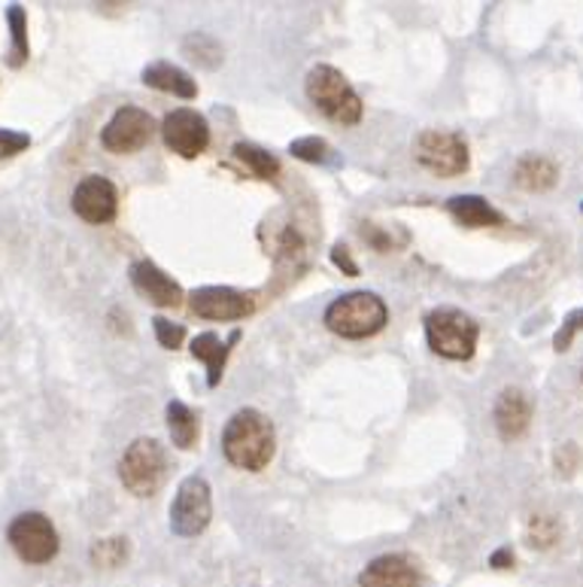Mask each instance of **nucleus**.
<instances>
[{"label":"nucleus","instance_id":"1","mask_svg":"<svg viewBox=\"0 0 583 587\" xmlns=\"http://www.w3.org/2000/svg\"><path fill=\"white\" fill-rule=\"evenodd\" d=\"M222 454L234 469L261 472L277 454V430L268 414L259 408H240L234 411L225 432H222Z\"/></svg>","mask_w":583,"mask_h":587},{"label":"nucleus","instance_id":"2","mask_svg":"<svg viewBox=\"0 0 583 587\" xmlns=\"http://www.w3.org/2000/svg\"><path fill=\"white\" fill-rule=\"evenodd\" d=\"M323 323L328 332H335L340 339L362 341L386 329L389 308L377 292L359 289V292H347V296L332 301L325 308Z\"/></svg>","mask_w":583,"mask_h":587},{"label":"nucleus","instance_id":"3","mask_svg":"<svg viewBox=\"0 0 583 587\" xmlns=\"http://www.w3.org/2000/svg\"><path fill=\"white\" fill-rule=\"evenodd\" d=\"M304 92L311 98V104L323 113L328 122H335L340 129H352L362 119V98L356 95L350 79L344 77L337 67L316 65L304 79Z\"/></svg>","mask_w":583,"mask_h":587},{"label":"nucleus","instance_id":"4","mask_svg":"<svg viewBox=\"0 0 583 587\" xmlns=\"http://www.w3.org/2000/svg\"><path fill=\"white\" fill-rule=\"evenodd\" d=\"M428 351L453 363H468L478 353L480 323L459 308H435L426 313Z\"/></svg>","mask_w":583,"mask_h":587},{"label":"nucleus","instance_id":"5","mask_svg":"<svg viewBox=\"0 0 583 587\" xmlns=\"http://www.w3.org/2000/svg\"><path fill=\"white\" fill-rule=\"evenodd\" d=\"M119 478L134 496H156L168 478V454L158 439H134L119 459Z\"/></svg>","mask_w":583,"mask_h":587},{"label":"nucleus","instance_id":"6","mask_svg":"<svg viewBox=\"0 0 583 587\" xmlns=\"http://www.w3.org/2000/svg\"><path fill=\"white\" fill-rule=\"evenodd\" d=\"M414 156L423 168L444 180L462 177L471 165V153H468L466 137L459 131H419V137L414 141Z\"/></svg>","mask_w":583,"mask_h":587},{"label":"nucleus","instance_id":"7","mask_svg":"<svg viewBox=\"0 0 583 587\" xmlns=\"http://www.w3.org/2000/svg\"><path fill=\"white\" fill-rule=\"evenodd\" d=\"M170 530L182 539L201 535L213 521V490L204 475H189L170 502Z\"/></svg>","mask_w":583,"mask_h":587},{"label":"nucleus","instance_id":"8","mask_svg":"<svg viewBox=\"0 0 583 587\" xmlns=\"http://www.w3.org/2000/svg\"><path fill=\"white\" fill-rule=\"evenodd\" d=\"M7 539L13 551L31 566H43L49 563L61 549V539H58V530L55 523L43 514V511H22L15 514L10 530H7Z\"/></svg>","mask_w":583,"mask_h":587},{"label":"nucleus","instance_id":"9","mask_svg":"<svg viewBox=\"0 0 583 587\" xmlns=\"http://www.w3.org/2000/svg\"><path fill=\"white\" fill-rule=\"evenodd\" d=\"M156 119L149 117L143 107L125 104L119 107L101 131V146L113 156H131V153H141L143 146L156 137Z\"/></svg>","mask_w":583,"mask_h":587},{"label":"nucleus","instance_id":"10","mask_svg":"<svg viewBox=\"0 0 583 587\" xmlns=\"http://www.w3.org/2000/svg\"><path fill=\"white\" fill-rule=\"evenodd\" d=\"M161 137L170 153H177L180 158H198L208 153L210 125L192 107H177L161 122Z\"/></svg>","mask_w":583,"mask_h":587},{"label":"nucleus","instance_id":"11","mask_svg":"<svg viewBox=\"0 0 583 587\" xmlns=\"http://www.w3.org/2000/svg\"><path fill=\"white\" fill-rule=\"evenodd\" d=\"M74 213L79 220L89 222V225H106V222L116 220L119 213V192L113 180H106L101 174H89L82 177L74 189Z\"/></svg>","mask_w":583,"mask_h":587},{"label":"nucleus","instance_id":"12","mask_svg":"<svg viewBox=\"0 0 583 587\" xmlns=\"http://www.w3.org/2000/svg\"><path fill=\"white\" fill-rule=\"evenodd\" d=\"M189 308L201 320H216V323H232L244 320L256 311V301L247 292L232 287H201L189 296Z\"/></svg>","mask_w":583,"mask_h":587},{"label":"nucleus","instance_id":"13","mask_svg":"<svg viewBox=\"0 0 583 587\" xmlns=\"http://www.w3.org/2000/svg\"><path fill=\"white\" fill-rule=\"evenodd\" d=\"M128 277L131 287L137 289L149 304H156V308H180L182 299H186L180 284L168 272H161L153 259L134 262L128 268Z\"/></svg>","mask_w":583,"mask_h":587},{"label":"nucleus","instance_id":"14","mask_svg":"<svg viewBox=\"0 0 583 587\" xmlns=\"http://www.w3.org/2000/svg\"><path fill=\"white\" fill-rule=\"evenodd\" d=\"M423 573L407 554H383L359 573V587H419Z\"/></svg>","mask_w":583,"mask_h":587},{"label":"nucleus","instance_id":"15","mask_svg":"<svg viewBox=\"0 0 583 587\" xmlns=\"http://www.w3.org/2000/svg\"><path fill=\"white\" fill-rule=\"evenodd\" d=\"M531 423V399L519 387H507L495 402V430L505 442H514Z\"/></svg>","mask_w":583,"mask_h":587},{"label":"nucleus","instance_id":"16","mask_svg":"<svg viewBox=\"0 0 583 587\" xmlns=\"http://www.w3.org/2000/svg\"><path fill=\"white\" fill-rule=\"evenodd\" d=\"M143 86L156 89V92H168L182 101H194L198 98V82H194L182 67L170 65V62H153V65L143 67Z\"/></svg>","mask_w":583,"mask_h":587},{"label":"nucleus","instance_id":"17","mask_svg":"<svg viewBox=\"0 0 583 587\" xmlns=\"http://www.w3.org/2000/svg\"><path fill=\"white\" fill-rule=\"evenodd\" d=\"M240 341V332H232L228 341H220L216 332H201V335H194L192 341V356L194 359H201L204 366H208V387H216L222 380V372H225V359H228V353H232V344Z\"/></svg>","mask_w":583,"mask_h":587},{"label":"nucleus","instance_id":"18","mask_svg":"<svg viewBox=\"0 0 583 587\" xmlns=\"http://www.w3.org/2000/svg\"><path fill=\"white\" fill-rule=\"evenodd\" d=\"M447 210L459 225L466 229H493V225H505V213L495 210L486 198L480 196H453L447 201Z\"/></svg>","mask_w":583,"mask_h":587},{"label":"nucleus","instance_id":"19","mask_svg":"<svg viewBox=\"0 0 583 587\" xmlns=\"http://www.w3.org/2000/svg\"><path fill=\"white\" fill-rule=\"evenodd\" d=\"M559 180V168L545 156H523L514 168V184L526 192H547Z\"/></svg>","mask_w":583,"mask_h":587},{"label":"nucleus","instance_id":"20","mask_svg":"<svg viewBox=\"0 0 583 587\" xmlns=\"http://www.w3.org/2000/svg\"><path fill=\"white\" fill-rule=\"evenodd\" d=\"M165 418H168V432L170 442L177 444L180 451H192L198 444V435H201V420L194 414L192 408L180 399H170L168 408H165Z\"/></svg>","mask_w":583,"mask_h":587},{"label":"nucleus","instance_id":"21","mask_svg":"<svg viewBox=\"0 0 583 587\" xmlns=\"http://www.w3.org/2000/svg\"><path fill=\"white\" fill-rule=\"evenodd\" d=\"M7 22H10V55H7V65L13 67V70H19V67L25 65L27 62V15L22 7H10L7 10Z\"/></svg>","mask_w":583,"mask_h":587},{"label":"nucleus","instance_id":"22","mask_svg":"<svg viewBox=\"0 0 583 587\" xmlns=\"http://www.w3.org/2000/svg\"><path fill=\"white\" fill-rule=\"evenodd\" d=\"M234 158L244 162L259 180H277V174H280V162L256 144H234Z\"/></svg>","mask_w":583,"mask_h":587},{"label":"nucleus","instance_id":"23","mask_svg":"<svg viewBox=\"0 0 583 587\" xmlns=\"http://www.w3.org/2000/svg\"><path fill=\"white\" fill-rule=\"evenodd\" d=\"M289 153L301 162H311V165H340V158H337L335 146L323 141V137H299V141H292L289 144Z\"/></svg>","mask_w":583,"mask_h":587},{"label":"nucleus","instance_id":"24","mask_svg":"<svg viewBox=\"0 0 583 587\" xmlns=\"http://www.w3.org/2000/svg\"><path fill=\"white\" fill-rule=\"evenodd\" d=\"M182 53L204 67L222 65V46L210 37V34H201V31H198V34H189V37L182 40Z\"/></svg>","mask_w":583,"mask_h":587},{"label":"nucleus","instance_id":"25","mask_svg":"<svg viewBox=\"0 0 583 587\" xmlns=\"http://www.w3.org/2000/svg\"><path fill=\"white\" fill-rule=\"evenodd\" d=\"M91 563L101 566V569H116L122 563L128 561V539H101L91 545Z\"/></svg>","mask_w":583,"mask_h":587},{"label":"nucleus","instance_id":"26","mask_svg":"<svg viewBox=\"0 0 583 587\" xmlns=\"http://www.w3.org/2000/svg\"><path fill=\"white\" fill-rule=\"evenodd\" d=\"M526 539L531 549H550L559 542V523L550 514H535L526 527Z\"/></svg>","mask_w":583,"mask_h":587},{"label":"nucleus","instance_id":"27","mask_svg":"<svg viewBox=\"0 0 583 587\" xmlns=\"http://www.w3.org/2000/svg\"><path fill=\"white\" fill-rule=\"evenodd\" d=\"M153 329H156V341L165 351H180L182 341H186V329H182L180 323H170L165 317H156V320H153Z\"/></svg>","mask_w":583,"mask_h":587},{"label":"nucleus","instance_id":"28","mask_svg":"<svg viewBox=\"0 0 583 587\" xmlns=\"http://www.w3.org/2000/svg\"><path fill=\"white\" fill-rule=\"evenodd\" d=\"M583 329V311L578 308V311H571L565 320H562V326H559L557 339H553V347H557V353H565L571 347V341H574V335Z\"/></svg>","mask_w":583,"mask_h":587},{"label":"nucleus","instance_id":"29","mask_svg":"<svg viewBox=\"0 0 583 587\" xmlns=\"http://www.w3.org/2000/svg\"><path fill=\"white\" fill-rule=\"evenodd\" d=\"M27 146H31V137H27V134H22V131L0 129V158L19 156V153H25Z\"/></svg>","mask_w":583,"mask_h":587},{"label":"nucleus","instance_id":"30","mask_svg":"<svg viewBox=\"0 0 583 587\" xmlns=\"http://www.w3.org/2000/svg\"><path fill=\"white\" fill-rule=\"evenodd\" d=\"M578 466H581V451H578V444L574 442H565L557 451V472H562V475L569 478V475H574Z\"/></svg>","mask_w":583,"mask_h":587},{"label":"nucleus","instance_id":"31","mask_svg":"<svg viewBox=\"0 0 583 587\" xmlns=\"http://www.w3.org/2000/svg\"><path fill=\"white\" fill-rule=\"evenodd\" d=\"M332 262H335L337 268H340L347 277L359 275V265H356V259H352V253L347 244H335V247H332Z\"/></svg>","mask_w":583,"mask_h":587},{"label":"nucleus","instance_id":"32","mask_svg":"<svg viewBox=\"0 0 583 587\" xmlns=\"http://www.w3.org/2000/svg\"><path fill=\"white\" fill-rule=\"evenodd\" d=\"M490 566H493V569H511V566H514V551L507 549H498V551H493V557H490Z\"/></svg>","mask_w":583,"mask_h":587},{"label":"nucleus","instance_id":"33","mask_svg":"<svg viewBox=\"0 0 583 587\" xmlns=\"http://www.w3.org/2000/svg\"><path fill=\"white\" fill-rule=\"evenodd\" d=\"M581 210H583V204H581Z\"/></svg>","mask_w":583,"mask_h":587}]
</instances>
